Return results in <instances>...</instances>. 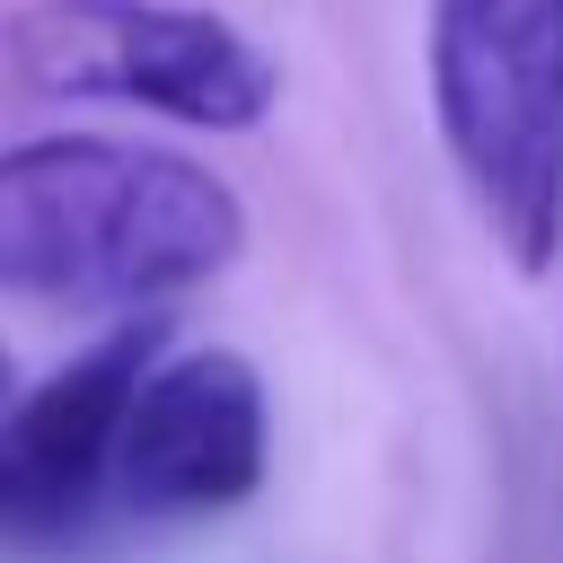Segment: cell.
<instances>
[{"label":"cell","mask_w":563,"mask_h":563,"mask_svg":"<svg viewBox=\"0 0 563 563\" xmlns=\"http://www.w3.org/2000/svg\"><path fill=\"white\" fill-rule=\"evenodd\" d=\"M431 114L510 264L545 273L563 246V0H431Z\"/></svg>","instance_id":"obj_2"},{"label":"cell","mask_w":563,"mask_h":563,"mask_svg":"<svg viewBox=\"0 0 563 563\" xmlns=\"http://www.w3.org/2000/svg\"><path fill=\"white\" fill-rule=\"evenodd\" d=\"M158 361V317H123L97 352L0 405V545H53L88 519L114 475L132 387Z\"/></svg>","instance_id":"obj_5"},{"label":"cell","mask_w":563,"mask_h":563,"mask_svg":"<svg viewBox=\"0 0 563 563\" xmlns=\"http://www.w3.org/2000/svg\"><path fill=\"white\" fill-rule=\"evenodd\" d=\"M18 88L70 106H150L194 132H255L282 97L273 53L185 0H26L0 26Z\"/></svg>","instance_id":"obj_3"},{"label":"cell","mask_w":563,"mask_h":563,"mask_svg":"<svg viewBox=\"0 0 563 563\" xmlns=\"http://www.w3.org/2000/svg\"><path fill=\"white\" fill-rule=\"evenodd\" d=\"M0 405H9V352H0Z\"/></svg>","instance_id":"obj_6"},{"label":"cell","mask_w":563,"mask_h":563,"mask_svg":"<svg viewBox=\"0 0 563 563\" xmlns=\"http://www.w3.org/2000/svg\"><path fill=\"white\" fill-rule=\"evenodd\" d=\"M273 413L246 352H176L150 361L114 440V501L141 519H211L264 484Z\"/></svg>","instance_id":"obj_4"},{"label":"cell","mask_w":563,"mask_h":563,"mask_svg":"<svg viewBox=\"0 0 563 563\" xmlns=\"http://www.w3.org/2000/svg\"><path fill=\"white\" fill-rule=\"evenodd\" d=\"M246 246V202L150 141L35 132L0 150V299L150 317Z\"/></svg>","instance_id":"obj_1"}]
</instances>
